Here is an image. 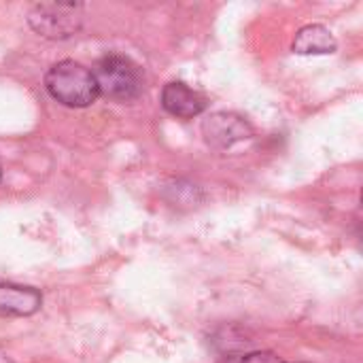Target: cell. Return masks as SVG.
Returning a JSON list of instances; mask_svg holds the SVG:
<instances>
[{
  "mask_svg": "<svg viewBox=\"0 0 363 363\" xmlns=\"http://www.w3.org/2000/svg\"><path fill=\"white\" fill-rule=\"evenodd\" d=\"M336 47L338 43L334 34L321 23L304 26L302 30H298L291 43V49L300 55H328V53H334Z\"/></svg>",
  "mask_w": 363,
  "mask_h": 363,
  "instance_id": "cell-7",
  "label": "cell"
},
{
  "mask_svg": "<svg viewBox=\"0 0 363 363\" xmlns=\"http://www.w3.org/2000/svg\"><path fill=\"white\" fill-rule=\"evenodd\" d=\"M202 134L204 140L213 147V149H230L240 140H247L253 136V128L249 125V121H245L240 115L236 113H213L204 119L202 123Z\"/></svg>",
  "mask_w": 363,
  "mask_h": 363,
  "instance_id": "cell-4",
  "label": "cell"
},
{
  "mask_svg": "<svg viewBox=\"0 0 363 363\" xmlns=\"http://www.w3.org/2000/svg\"><path fill=\"white\" fill-rule=\"evenodd\" d=\"M0 179H2V168H0Z\"/></svg>",
  "mask_w": 363,
  "mask_h": 363,
  "instance_id": "cell-9",
  "label": "cell"
},
{
  "mask_svg": "<svg viewBox=\"0 0 363 363\" xmlns=\"http://www.w3.org/2000/svg\"><path fill=\"white\" fill-rule=\"evenodd\" d=\"M162 106L172 117L191 119V117H198L206 108V98L198 89L189 87L187 83L172 81V83H166L162 89Z\"/></svg>",
  "mask_w": 363,
  "mask_h": 363,
  "instance_id": "cell-5",
  "label": "cell"
},
{
  "mask_svg": "<svg viewBox=\"0 0 363 363\" xmlns=\"http://www.w3.org/2000/svg\"><path fill=\"white\" fill-rule=\"evenodd\" d=\"M240 363H285L279 355H274L272 351H255L242 357Z\"/></svg>",
  "mask_w": 363,
  "mask_h": 363,
  "instance_id": "cell-8",
  "label": "cell"
},
{
  "mask_svg": "<svg viewBox=\"0 0 363 363\" xmlns=\"http://www.w3.org/2000/svg\"><path fill=\"white\" fill-rule=\"evenodd\" d=\"M45 87L53 100L70 108H85L100 96L91 70L74 60L53 64L45 74Z\"/></svg>",
  "mask_w": 363,
  "mask_h": 363,
  "instance_id": "cell-2",
  "label": "cell"
},
{
  "mask_svg": "<svg viewBox=\"0 0 363 363\" xmlns=\"http://www.w3.org/2000/svg\"><path fill=\"white\" fill-rule=\"evenodd\" d=\"M98 94L115 100V102H130L143 94L145 74L143 68L123 53H106L102 55L94 70H91Z\"/></svg>",
  "mask_w": 363,
  "mask_h": 363,
  "instance_id": "cell-1",
  "label": "cell"
},
{
  "mask_svg": "<svg viewBox=\"0 0 363 363\" xmlns=\"http://www.w3.org/2000/svg\"><path fill=\"white\" fill-rule=\"evenodd\" d=\"M43 304V296L34 287L0 283V315L2 317H30Z\"/></svg>",
  "mask_w": 363,
  "mask_h": 363,
  "instance_id": "cell-6",
  "label": "cell"
},
{
  "mask_svg": "<svg viewBox=\"0 0 363 363\" xmlns=\"http://www.w3.org/2000/svg\"><path fill=\"white\" fill-rule=\"evenodd\" d=\"M28 21L34 32L45 38H68L83 26V6L81 4H57L43 2L32 6L28 13Z\"/></svg>",
  "mask_w": 363,
  "mask_h": 363,
  "instance_id": "cell-3",
  "label": "cell"
}]
</instances>
